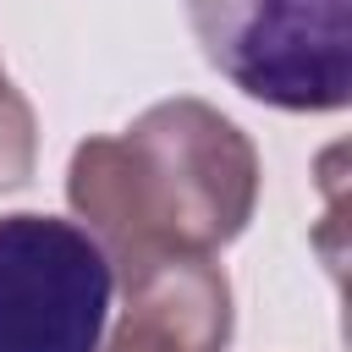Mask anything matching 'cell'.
I'll return each instance as SVG.
<instances>
[{
	"label": "cell",
	"instance_id": "1",
	"mask_svg": "<svg viewBox=\"0 0 352 352\" xmlns=\"http://www.w3.org/2000/svg\"><path fill=\"white\" fill-rule=\"evenodd\" d=\"M258 148L214 104L176 94L126 132L82 138L66 165V204L126 275L170 253L231 248L258 209Z\"/></svg>",
	"mask_w": 352,
	"mask_h": 352
},
{
	"label": "cell",
	"instance_id": "2",
	"mask_svg": "<svg viewBox=\"0 0 352 352\" xmlns=\"http://www.w3.org/2000/svg\"><path fill=\"white\" fill-rule=\"evenodd\" d=\"M204 60L248 99L324 116L352 99V0H182Z\"/></svg>",
	"mask_w": 352,
	"mask_h": 352
},
{
	"label": "cell",
	"instance_id": "3",
	"mask_svg": "<svg viewBox=\"0 0 352 352\" xmlns=\"http://www.w3.org/2000/svg\"><path fill=\"white\" fill-rule=\"evenodd\" d=\"M116 270L60 214H0V352H99Z\"/></svg>",
	"mask_w": 352,
	"mask_h": 352
},
{
	"label": "cell",
	"instance_id": "4",
	"mask_svg": "<svg viewBox=\"0 0 352 352\" xmlns=\"http://www.w3.org/2000/svg\"><path fill=\"white\" fill-rule=\"evenodd\" d=\"M121 280V314L99 352H226L231 346V280L209 253L148 258Z\"/></svg>",
	"mask_w": 352,
	"mask_h": 352
},
{
	"label": "cell",
	"instance_id": "5",
	"mask_svg": "<svg viewBox=\"0 0 352 352\" xmlns=\"http://www.w3.org/2000/svg\"><path fill=\"white\" fill-rule=\"evenodd\" d=\"M33 165H38V116L28 94L11 82V72L0 66V192L28 187Z\"/></svg>",
	"mask_w": 352,
	"mask_h": 352
}]
</instances>
